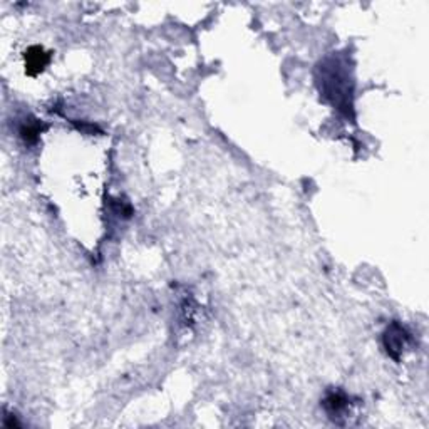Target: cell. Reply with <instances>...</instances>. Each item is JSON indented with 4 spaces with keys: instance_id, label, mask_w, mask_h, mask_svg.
Wrapping results in <instances>:
<instances>
[{
    "instance_id": "cell-1",
    "label": "cell",
    "mask_w": 429,
    "mask_h": 429,
    "mask_svg": "<svg viewBox=\"0 0 429 429\" xmlns=\"http://www.w3.org/2000/svg\"><path fill=\"white\" fill-rule=\"evenodd\" d=\"M317 84L322 96L327 97L340 113L349 116L352 111V79L347 61L340 56L327 57L317 68Z\"/></svg>"
},
{
    "instance_id": "cell-2",
    "label": "cell",
    "mask_w": 429,
    "mask_h": 429,
    "mask_svg": "<svg viewBox=\"0 0 429 429\" xmlns=\"http://www.w3.org/2000/svg\"><path fill=\"white\" fill-rule=\"evenodd\" d=\"M409 342L411 334L401 324H397V322L389 325L386 334H384V347H386L387 354L394 361L401 359V354L404 352V349L408 347Z\"/></svg>"
},
{
    "instance_id": "cell-3",
    "label": "cell",
    "mask_w": 429,
    "mask_h": 429,
    "mask_svg": "<svg viewBox=\"0 0 429 429\" xmlns=\"http://www.w3.org/2000/svg\"><path fill=\"white\" fill-rule=\"evenodd\" d=\"M322 404H324V409L327 411V414H329V418L340 424V418H346L344 414L351 408V399H349V396L344 394L342 391H332L325 396Z\"/></svg>"
},
{
    "instance_id": "cell-4",
    "label": "cell",
    "mask_w": 429,
    "mask_h": 429,
    "mask_svg": "<svg viewBox=\"0 0 429 429\" xmlns=\"http://www.w3.org/2000/svg\"><path fill=\"white\" fill-rule=\"evenodd\" d=\"M49 63V54L42 51L41 47H32L25 56V64H27V70L30 74H37L46 68Z\"/></svg>"
},
{
    "instance_id": "cell-5",
    "label": "cell",
    "mask_w": 429,
    "mask_h": 429,
    "mask_svg": "<svg viewBox=\"0 0 429 429\" xmlns=\"http://www.w3.org/2000/svg\"><path fill=\"white\" fill-rule=\"evenodd\" d=\"M39 135H41V125L39 123H25L24 126L20 128V136L24 138L25 143H35L39 138Z\"/></svg>"
}]
</instances>
